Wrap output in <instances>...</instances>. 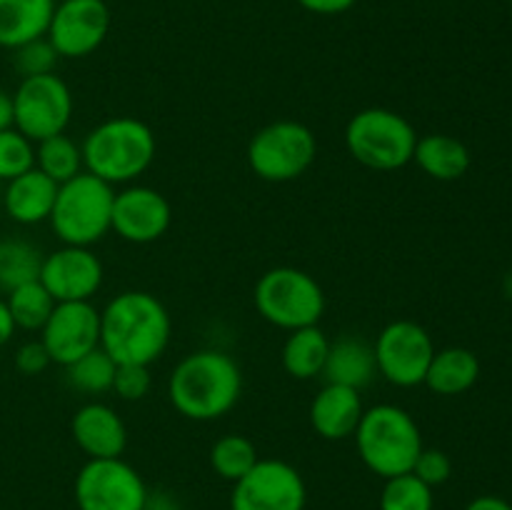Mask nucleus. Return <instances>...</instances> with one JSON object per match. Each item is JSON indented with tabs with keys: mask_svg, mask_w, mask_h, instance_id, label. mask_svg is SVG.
I'll return each mask as SVG.
<instances>
[{
	"mask_svg": "<svg viewBox=\"0 0 512 510\" xmlns=\"http://www.w3.org/2000/svg\"><path fill=\"white\" fill-rule=\"evenodd\" d=\"M15 330L18 328H15V320H13V315H10L8 303H5V300H0V348L13 340Z\"/></svg>",
	"mask_w": 512,
	"mask_h": 510,
	"instance_id": "nucleus-38",
	"label": "nucleus"
},
{
	"mask_svg": "<svg viewBox=\"0 0 512 510\" xmlns=\"http://www.w3.org/2000/svg\"><path fill=\"white\" fill-rule=\"evenodd\" d=\"M153 375L150 365H118L113 378V393L123 400H143L150 393Z\"/></svg>",
	"mask_w": 512,
	"mask_h": 510,
	"instance_id": "nucleus-33",
	"label": "nucleus"
},
{
	"mask_svg": "<svg viewBox=\"0 0 512 510\" xmlns=\"http://www.w3.org/2000/svg\"><path fill=\"white\" fill-rule=\"evenodd\" d=\"M70 433L88 458H120L128 445L123 418L105 403L80 405L70 420Z\"/></svg>",
	"mask_w": 512,
	"mask_h": 510,
	"instance_id": "nucleus-17",
	"label": "nucleus"
},
{
	"mask_svg": "<svg viewBox=\"0 0 512 510\" xmlns=\"http://www.w3.org/2000/svg\"><path fill=\"white\" fill-rule=\"evenodd\" d=\"M43 253L33 243L20 238H0V290L20 288L40 278Z\"/></svg>",
	"mask_w": 512,
	"mask_h": 510,
	"instance_id": "nucleus-26",
	"label": "nucleus"
},
{
	"mask_svg": "<svg viewBox=\"0 0 512 510\" xmlns=\"http://www.w3.org/2000/svg\"><path fill=\"white\" fill-rule=\"evenodd\" d=\"M243 393L240 365L223 350H195L185 355L168 378V398L183 418L210 423L235 408Z\"/></svg>",
	"mask_w": 512,
	"mask_h": 510,
	"instance_id": "nucleus-2",
	"label": "nucleus"
},
{
	"mask_svg": "<svg viewBox=\"0 0 512 510\" xmlns=\"http://www.w3.org/2000/svg\"><path fill=\"white\" fill-rule=\"evenodd\" d=\"M115 190L105 180L95 178L88 170L58 185L50 228L63 245H80L90 248L103 240L113 220Z\"/></svg>",
	"mask_w": 512,
	"mask_h": 510,
	"instance_id": "nucleus-5",
	"label": "nucleus"
},
{
	"mask_svg": "<svg viewBox=\"0 0 512 510\" xmlns=\"http://www.w3.org/2000/svg\"><path fill=\"white\" fill-rule=\"evenodd\" d=\"M78 510H143L148 485L123 458H88L73 485Z\"/></svg>",
	"mask_w": 512,
	"mask_h": 510,
	"instance_id": "nucleus-10",
	"label": "nucleus"
},
{
	"mask_svg": "<svg viewBox=\"0 0 512 510\" xmlns=\"http://www.w3.org/2000/svg\"><path fill=\"white\" fill-rule=\"evenodd\" d=\"M35 168V143L20 130H0V183L18 178Z\"/></svg>",
	"mask_w": 512,
	"mask_h": 510,
	"instance_id": "nucleus-31",
	"label": "nucleus"
},
{
	"mask_svg": "<svg viewBox=\"0 0 512 510\" xmlns=\"http://www.w3.org/2000/svg\"><path fill=\"white\" fill-rule=\"evenodd\" d=\"M413 163L433 180H460L470 168V150L463 140L445 133H430L418 138Z\"/></svg>",
	"mask_w": 512,
	"mask_h": 510,
	"instance_id": "nucleus-22",
	"label": "nucleus"
},
{
	"mask_svg": "<svg viewBox=\"0 0 512 510\" xmlns=\"http://www.w3.org/2000/svg\"><path fill=\"white\" fill-rule=\"evenodd\" d=\"M58 195V183L40 173L38 168L8 180L3 188V208L15 223L20 225H38L50 218Z\"/></svg>",
	"mask_w": 512,
	"mask_h": 510,
	"instance_id": "nucleus-20",
	"label": "nucleus"
},
{
	"mask_svg": "<svg viewBox=\"0 0 512 510\" xmlns=\"http://www.w3.org/2000/svg\"><path fill=\"white\" fill-rule=\"evenodd\" d=\"M420 135L405 115L390 108L358 110L345 125V148L370 170H400L413 163Z\"/></svg>",
	"mask_w": 512,
	"mask_h": 510,
	"instance_id": "nucleus-6",
	"label": "nucleus"
},
{
	"mask_svg": "<svg viewBox=\"0 0 512 510\" xmlns=\"http://www.w3.org/2000/svg\"><path fill=\"white\" fill-rule=\"evenodd\" d=\"M295 3L315 15H340L348 13L358 0H295Z\"/></svg>",
	"mask_w": 512,
	"mask_h": 510,
	"instance_id": "nucleus-36",
	"label": "nucleus"
},
{
	"mask_svg": "<svg viewBox=\"0 0 512 510\" xmlns=\"http://www.w3.org/2000/svg\"><path fill=\"white\" fill-rule=\"evenodd\" d=\"M258 460L260 458L255 443L240 433L223 435L210 448V465H213V470L220 478L230 480V483L243 478Z\"/></svg>",
	"mask_w": 512,
	"mask_h": 510,
	"instance_id": "nucleus-29",
	"label": "nucleus"
},
{
	"mask_svg": "<svg viewBox=\"0 0 512 510\" xmlns=\"http://www.w3.org/2000/svg\"><path fill=\"white\" fill-rule=\"evenodd\" d=\"M35 168L48 175L53 183L63 185L83 173V150L70 135H50L35 143Z\"/></svg>",
	"mask_w": 512,
	"mask_h": 510,
	"instance_id": "nucleus-25",
	"label": "nucleus"
},
{
	"mask_svg": "<svg viewBox=\"0 0 512 510\" xmlns=\"http://www.w3.org/2000/svg\"><path fill=\"white\" fill-rule=\"evenodd\" d=\"M13 128V95L0 90V130Z\"/></svg>",
	"mask_w": 512,
	"mask_h": 510,
	"instance_id": "nucleus-40",
	"label": "nucleus"
},
{
	"mask_svg": "<svg viewBox=\"0 0 512 510\" xmlns=\"http://www.w3.org/2000/svg\"><path fill=\"white\" fill-rule=\"evenodd\" d=\"M433 488L413 473L388 478L380 493V510H433Z\"/></svg>",
	"mask_w": 512,
	"mask_h": 510,
	"instance_id": "nucleus-30",
	"label": "nucleus"
},
{
	"mask_svg": "<svg viewBox=\"0 0 512 510\" xmlns=\"http://www.w3.org/2000/svg\"><path fill=\"white\" fill-rule=\"evenodd\" d=\"M110 33L105 0H58L45 38L60 58H88Z\"/></svg>",
	"mask_w": 512,
	"mask_h": 510,
	"instance_id": "nucleus-13",
	"label": "nucleus"
},
{
	"mask_svg": "<svg viewBox=\"0 0 512 510\" xmlns=\"http://www.w3.org/2000/svg\"><path fill=\"white\" fill-rule=\"evenodd\" d=\"M375 375H378V365H375L373 343L358 338V335H343L338 340H330L328 358H325L323 375H320L325 378V383L363 390L373 383Z\"/></svg>",
	"mask_w": 512,
	"mask_h": 510,
	"instance_id": "nucleus-19",
	"label": "nucleus"
},
{
	"mask_svg": "<svg viewBox=\"0 0 512 510\" xmlns=\"http://www.w3.org/2000/svg\"><path fill=\"white\" fill-rule=\"evenodd\" d=\"M83 165L90 175L108 185H128L153 165L158 140L145 120L133 115H115L103 120L85 135Z\"/></svg>",
	"mask_w": 512,
	"mask_h": 510,
	"instance_id": "nucleus-3",
	"label": "nucleus"
},
{
	"mask_svg": "<svg viewBox=\"0 0 512 510\" xmlns=\"http://www.w3.org/2000/svg\"><path fill=\"white\" fill-rule=\"evenodd\" d=\"M353 438L365 468L383 480L410 473L425 448L413 415L393 403L365 408Z\"/></svg>",
	"mask_w": 512,
	"mask_h": 510,
	"instance_id": "nucleus-4",
	"label": "nucleus"
},
{
	"mask_svg": "<svg viewBox=\"0 0 512 510\" xmlns=\"http://www.w3.org/2000/svg\"><path fill=\"white\" fill-rule=\"evenodd\" d=\"M465 510H512V505L498 495H480V498L470 500Z\"/></svg>",
	"mask_w": 512,
	"mask_h": 510,
	"instance_id": "nucleus-37",
	"label": "nucleus"
},
{
	"mask_svg": "<svg viewBox=\"0 0 512 510\" xmlns=\"http://www.w3.org/2000/svg\"><path fill=\"white\" fill-rule=\"evenodd\" d=\"M318 155V140L298 120H275L250 138L248 165L260 180L290 183L310 170Z\"/></svg>",
	"mask_w": 512,
	"mask_h": 510,
	"instance_id": "nucleus-8",
	"label": "nucleus"
},
{
	"mask_svg": "<svg viewBox=\"0 0 512 510\" xmlns=\"http://www.w3.org/2000/svg\"><path fill=\"white\" fill-rule=\"evenodd\" d=\"M103 278V263L93 250L63 245L43 255L38 280L53 295L55 303H80V300H93L103 285Z\"/></svg>",
	"mask_w": 512,
	"mask_h": 510,
	"instance_id": "nucleus-15",
	"label": "nucleus"
},
{
	"mask_svg": "<svg viewBox=\"0 0 512 510\" xmlns=\"http://www.w3.org/2000/svg\"><path fill=\"white\" fill-rule=\"evenodd\" d=\"M50 365V355L40 340H28L15 350V368L23 375H38Z\"/></svg>",
	"mask_w": 512,
	"mask_h": 510,
	"instance_id": "nucleus-35",
	"label": "nucleus"
},
{
	"mask_svg": "<svg viewBox=\"0 0 512 510\" xmlns=\"http://www.w3.org/2000/svg\"><path fill=\"white\" fill-rule=\"evenodd\" d=\"M143 510H180V508L168 493H150L148 490V500H145Z\"/></svg>",
	"mask_w": 512,
	"mask_h": 510,
	"instance_id": "nucleus-39",
	"label": "nucleus"
},
{
	"mask_svg": "<svg viewBox=\"0 0 512 510\" xmlns=\"http://www.w3.org/2000/svg\"><path fill=\"white\" fill-rule=\"evenodd\" d=\"M168 308L145 290H125L100 310V348L118 365H153L170 343Z\"/></svg>",
	"mask_w": 512,
	"mask_h": 510,
	"instance_id": "nucleus-1",
	"label": "nucleus"
},
{
	"mask_svg": "<svg viewBox=\"0 0 512 510\" xmlns=\"http://www.w3.org/2000/svg\"><path fill=\"white\" fill-rule=\"evenodd\" d=\"M0 203H3V183H0Z\"/></svg>",
	"mask_w": 512,
	"mask_h": 510,
	"instance_id": "nucleus-41",
	"label": "nucleus"
},
{
	"mask_svg": "<svg viewBox=\"0 0 512 510\" xmlns=\"http://www.w3.org/2000/svg\"><path fill=\"white\" fill-rule=\"evenodd\" d=\"M55 0H0V48L15 50L48 33Z\"/></svg>",
	"mask_w": 512,
	"mask_h": 510,
	"instance_id": "nucleus-21",
	"label": "nucleus"
},
{
	"mask_svg": "<svg viewBox=\"0 0 512 510\" xmlns=\"http://www.w3.org/2000/svg\"><path fill=\"white\" fill-rule=\"evenodd\" d=\"M373 350L380 378L398 388H415L425 383L435 343L428 330L415 320H393L380 330Z\"/></svg>",
	"mask_w": 512,
	"mask_h": 510,
	"instance_id": "nucleus-11",
	"label": "nucleus"
},
{
	"mask_svg": "<svg viewBox=\"0 0 512 510\" xmlns=\"http://www.w3.org/2000/svg\"><path fill=\"white\" fill-rule=\"evenodd\" d=\"M305 503L303 475L278 458H260L230 493V510H305Z\"/></svg>",
	"mask_w": 512,
	"mask_h": 510,
	"instance_id": "nucleus-12",
	"label": "nucleus"
},
{
	"mask_svg": "<svg viewBox=\"0 0 512 510\" xmlns=\"http://www.w3.org/2000/svg\"><path fill=\"white\" fill-rule=\"evenodd\" d=\"M330 340L320 325L290 330L283 343L280 363L283 370L295 380H313L323 375L325 358H328Z\"/></svg>",
	"mask_w": 512,
	"mask_h": 510,
	"instance_id": "nucleus-24",
	"label": "nucleus"
},
{
	"mask_svg": "<svg viewBox=\"0 0 512 510\" xmlns=\"http://www.w3.org/2000/svg\"><path fill=\"white\" fill-rule=\"evenodd\" d=\"M58 60L60 55L55 53V48L50 45V40L45 38V35L13 50V65L23 78L55 73V63H58Z\"/></svg>",
	"mask_w": 512,
	"mask_h": 510,
	"instance_id": "nucleus-32",
	"label": "nucleus"
},
{
	"mask_svg": "<svg viewBox=\"0 0 512 510\" xmlns=\"http://www.w3.org/2000/svg\"><path fill=\"white\" fill-rule=\"evenodd\" d=\"M40 343L50 355V363L70 365L90 350L100 348V310L90 300L55 303L48 323L40 330Z\"/></svg>",
	"mask_w": 512,
	"mask_h": 510,
	"instance_id": "nucleus-14",
	"label": "nucleus"
},
{
	"mask_svg": "<svg viewBox=\"0 0 512 510\" xmlns=\"http://www.w3.org/2000/svg\"><path fill=\"white\" fill-rule=\"evenodd\" d=\"M73 118V93L60 75H30L13 93V128L40 143L65 133Z\"/></svg>",
	"mask_w": 512,
	"mask_h": 510,
	"instance_id": "nucleus-9",
	"label": "nucleus"
},
{
	"mask_svg": "<svg viewBox=\"0 0 512 510\" xmlns=\"http://www.w3.org/2000/svg\"><path fill=\"white\" fill-rule=\"evenodd\" d=\"M253 303L260 318L288 333L318 325L325 313V293L320 283L293 265L265 270L255 283Z\"/></svg>",
	"mask_w": 512,
	"mask_h": 510,
	"instance_id": "nucleus-7",
	"label": "nucleus"
},
{
	"mask_svg": "<svg viewBox=\"0 0 512 510\" xmlns=\"http://www.w3.org/2000/svg\"><path fill=\"white\" fill-rule=\"evenodd\" d=\"M115 370H118V363L103 348H95L75 363L65 365V380L78 393L100 395L113 390Z\"/></svg>",
	"mask_w": 512,
	"mask_h": 510,
	"instance_id": "nucleus-27",
	"label": "nucleus"
},
{
	"mask_svg": "<svg viewBox=\"0 0 512 510\" xmlns=\"http://www.w3.org/2000/svg\"><path fill=\"white\" fill-rule=\"evenodd\" d=\"M360 390L325 383L310 403V425L325 440H345L355 433L363 418Z\"/></svg>",
	"mask_w": 512,
	"mask_h": 510,
	"instance_id": "nucleus-18",
	"label": "nucleus"
},
{
	"mask_svg": "<svg viewBox=\"0 0 512 510\" xmlns=\"http://www.w3.org/2000/svg\"><path fill=\"white\" fill-rule=\"evenodd\" d=\"M480 360L473 350L453 348L435 350L425 373V383L435 395H463L478 383Z\"/></svg>",
	"mask_w": 512,
	"mask_h": 510,
	"instance_id": "nucleus-23",
	"label": "nucleus"
},
{
	"mask_svg": "<svg viewBox=\"0 0 512 510\" xmlns=\"http://www.w3.org/2000/svg\"><path fill=\"white\" fill-rule=\"evenodd\" d=\"M410 473H413L415 478L423 480L425 485H430V488H438V485L448 483L450 480V475H453V463H450L448 453H443V450L423 448Z\"/></svg>",
	"mask_w": 512,
	"mask_h": 510,
	"instance_id": "nucleus-34",
	"label": "nucleus"
},
{
	"mask_svg": "<svg viewBox=\"0 0 512 510\" xmlns=\"http://www.w3.org/2000/svg\"><path fill=\"white\" fill-rule=\"evenodd\" d=\"M170 223H173V208L160 190L148 185H128L115 193L110 230H115V235L125 243H155L168 233Z\"/></svg>",
	"mask_w": 512,
	"mask_h": 510,
	"instance_id": "nucleus-16",
	"label": "nucleus"
},
{
	"mask_svg": "<svg viewBox=\"0 0 512 510\" xmlns=\"http://www.w3.org/2000/svg\"><path fill=\"white\" fill-rule=\"evenodd\" d=\"M10 315L15 320V328L23 330H43V325L48 323L50 313L55 308L53 295L45 290V285L40 280H33V283H25L20 288L10 290L8 298Z\"/></svg>",
	"mask_w": 512,
	"mask_h": 510,
	"instance_id": "nucleus-28",
	"label": "nucleus"
}]
</instances>
